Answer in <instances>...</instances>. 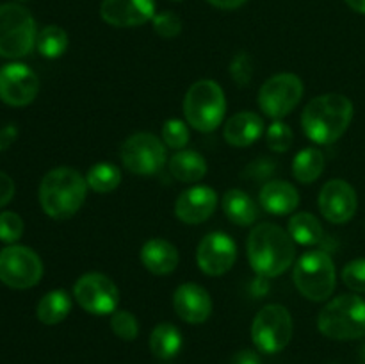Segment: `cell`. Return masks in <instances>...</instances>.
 Here are the masks:
<instances>
[{"instance_id": "32", "label": "cell", "mask_w": 365, "mask_h": 364, "mask_svg": "<svg viewBox=\"0 0 365 364\" xmlns=\"http://www.w3.org/2000/svg\"><path fill=\"white\" fill-rule=\"evenodd\" d=\"M163 139L164 145L170 146V148L180 150L184 148L189 143V128L187 125L182 120H168L166 123L163 125Z\"/></svg>"}, {"instance_id": "34", "label": "cell", "mask_w": 365, "mask_h": 364, "mask_svg": "<svg viewBox=\"0 0 365 364\" xmlns=\"http://www.w3.org/2000/svg\"><path fill=\"white\" fill-rule=\"evenodd\" d=\"M24 234V220L13 211L0 213V241L14 243Z\"/></svg>"}, {"instance_id": "39", "label": "cell", "mask_w": 365, "mask_h": 364, "mask_svg": "<svg viewBox=\"0 0 365 364\" xmlns=\"http://www.w3.org/2000/svg\"><path fill=\"white\" fill-rule=\"evenodd\" d=\"M18 136V128L14 125H6V127L0 128V152L9 148L14 143Z\"/></svg>"}, {"instance_id": "1", "label": "cell", "mask_w": 365, "mask_h": 364, "mask_svg": "<svg viewBox=\"0 0 365 364\" xmlns=\"http://www.w3.org/2000/svg\"><path fill=\"white\" fill-rule=\"evenodd\" d=\"M250 266L264 278L287 271L296 259V243L277 223H260L252 228L246 243Z\"/></svg>"}, {"instance_id": "41", "label": "cell", "mask_w": 365, "mask_h": 364, "mask_svg": "<svg viewBox=\"0 0 365 364\" xmlns=\"http://www.w3.org/2000/svg\"><path fill=\"white\" fill-rule=\"evenodd\" d=\"M346 4H348L351 9H355L356 13L365 14V0H346Z\"/></svg>"}, {"instance_id": "8", "label": "cell", "mask_w": 365, "mask_h": 364, "mask_svg": "<svg viewBox=\"0 0 365 364\" xmlns=\"http://www.w3.org/2000/svg\"><path fill=\"white\" fill-rule=\"evenodd\" d=\"M292 338V316L284 305L271 303L257 313L252 323V339L264 353H278Z\"/></svg>"}, {"instance_id": "9", "label": "cell", "mask_w": 365, "mask_h": 364, "mask_svg": "<svg viewBox=\"0 0 365 364\" xmlns=\"http://www.w3.org/2000/svg\"><path fill=\"white\" fill-rule=\"evenodd\" d=\"M121 163L135 175H153L166 164V145L150 132H138L127 138L120 150Z\"/></svg>"}, {"instance_id": "11", "label": "cell", "mask_w": 365, "mask_h": 364, "mask_svg": "<svg viewBox=\"0 0 365 364\" xmlns=\"http://www.w3.org/2000/svg\"><path fill=\"white\" fill-rule=\"evenodd\" d=\"M303 96V82L294 74H278L267 79L259 91V106L273 120H282L296 109Z\"/></svg>"}, {"instance_id": "35", "label": "cell", "mask_w": 365, "mask_h": 364, "mask_svg": "<svg viewBox=\"0 0 365 364\" xmlns=\"http://www.w3.org/2000/svg\"><path fill=\"white\" fill-rule=\"evenodd\" d=\"M342 280L353 291L365 293V259H355L346 264L342 270Z\"/></svg>"}, {"instance_id": "16", "label": "cell", "mask_w": 365, "mask_h": 364, "mask_svg": "<svg viewBox=\"0 0 365 364\" xmlns=\"http://www.w3.org/2000/svg\"><path fill=\"white\" fill-rule=\"evenodd\" d=\"M103 21L113 27H139L155 16V0H103Z\"/></svg>"}, {"instance_id": "33", "label": "cell", "mask_w": 365, "mask_h": 364, "mask_svg": "<svg viewBox=\"0 0 365 364\" xmlns=\"http://www.w3.org/2000/svg\"><path fill=\"white\" fill-rule=\"evenodd\" d=\"M152 24L157 36H160V38L164 39L177 38L182 32V20L177 13H173V11H164V13L155 14Z\"/></svg>"}, {"instance_id": "38", "label": "cell", "mask_w": 365, "mask_h": 364, "mask_svg": "<svg viewBox=\"0 0 365 364\" xmlns=\"http://www.w3.org/2000/svg\"><path fill=\"white\" fill-rule=\"evenodd\" d=\"M228 364H262V360H260L259 353H255L253 350H241L232 355Z\"/></svg>"}, {"instance_id": "12", "label": "cell", "mask_w": 365, "mask_h": 364, "mask_svg": "<svg viewBox=\"0 0 365 364\" xmlns=\"http://www.w3.org/2000/svg\"><path fill=\"white\" fill-rule=\"evenodd\" d=\"M73 296L89 314H113L120 303V291L113 278L103 273H86L75 282Z\"/></svg>"}, {"instance_id": "3", "label": "cell", "mask_w": 365, "mask_h": 364, "mask_svg": "<svg viewBox=\"0 0 365 364\" xmlns=\"http://www.w3.org/2000/svg\"><path fill=\"white\" fill-rule=\"evenodd\" d=\"M88 182L75 168L50 170L39 184V203L53 220H68L84 206Z\"/></svg>"}, {"instance_id": "28", "label": "cell", "mask_w": 365, "mask_h": 364, "mask_svg": "<svg viewBox=\"0 0 365 364\" xmlns=\"http://www.w3.org/2000/svg\"><path fill=\"white\" fill-rule=\"evenodd\" d=\"M86 182L96 193H110L120 186V168L110 163H96L86 173Z\"/></svg>"}, {"instance_id": "10", "label": "cell", "mask_w": 365, "mask_h": 364, "mask_svg": "<svg viewBox=\"0 0 365 364\" xmlns=\"http://www.w3.org/2000/svg\"><path fill=\"white\" fill-rule=\"evenodd\" d=\"M43 277V263L29 246L11 245L0 252V280L13 289H29Z\"/></svg>"}, {"instance_id": "40", "label": "cell", "mask_w": 365, "mask_h": 364, "mask_svg": "<svg viewBox=\"0 0 365 364\" xmlns=\"http://www.w3.org/2000/svg\"><path fill=\"white\" fill-rule=\"evenodd\" d=\"M207 2L220 7V9H237V7H241L242 4H246L248 0H207Z\"/></svg>"}, {"instance_id": "21", "label": "cell", "mask_w": 365, "mask_h": 364, "mask_svg": "<svg viewBox=\"0 0 365 364\" xmlns=\"http://www.w3.org/2000/svg\"><path fill=\"white\" fill-rule=\"evenodd\" d=\"M262 132L264 120L259 114L250 113V111H242V113H237L232 118H228L223 128L225 139L232 146L253 145L255 141H259Z\"/></svg>"}, {"instance_id": "17", "label": "cell", "mask_w": 365, "mask_h": 364, "mask_svg": "<svg viewBox=\"0 0 365 364\" xmlns=\"http://www.w3.org/2000/svg\"><path fill=\"white\" fill-rule=\"evenodd\" d=\"M217 206V195L209 186H195L180 193L175 203V214L187 225L203 223L214 214Z\"/></svg>"}, {"instance_id": "18", "label": "cell", "mask_w": 365, "mask_h": 364, "mask_svg": "<svg viewBox=\"0 0 365 364\" xmlns=\"http://www.w3.org/2000/svg\"><path fill=\"white\" fill-rule=\"evenodd\" d=\"M173 307L178 318L192 325L203 323L212 313V298L209 291L195 282L178 285L173 295Z\"/></svg>"}, {"instance_id": "4", "label": "cell", "mask_w": 365, "mask_h": 364, "mask_svg": "<svg viewBox=\"0 0 365 364\" xmlns=\"http://www.w3.org/2000/svg\"><path fill=\"white\" fill-rule=\"evenodd\" d=\"M321 334L335 341H351L365 335V300L341 295L330 300L317 318Z\"/></svg>"}, {"instance_id": "6", "label": "cell", "mask_w": 365, "mask_h": 364, "mask_svg": "<svg viewBox=\"0 0 365 364\" xmlns=\"http://www.w3.org/2000/svg\"><path fill=\"white\" fill-rule=\"evenodd\" d=\"M292 280L298 291L312 302L330 298L337 282V271L331 257L323 250L303 253L294 264Z\"/></svg>"}, {"instance_id": "30", "label": "cell", "mask_w": 365, "mask_h": 364, "mask_svg": "<svg viewBox=\"0 0 365 364\" xmlns=\"http://www.w3.org/2000/svg\"><path fill=\"white\" fill-rule=\"evenodd\" d=\"M267 138V146H269L273 152H287L289 148L292 146V141H294V132L292 128L289 127L287 123L280 120H274L273 123L269 125L266 132Z\"/></svg>"}, {"instance_id": "25", "label": "cell", "mask_w": 365, "mask_h": 364, "mask_svg": "<svg viewBox=\"0 0 365 364\" xmlns=\"http://www.w3.org/2000/svg\"><path fill=\"white\" fill-rule=\"evenodd\" d=\"M71 298L64 289H53L48 291L38 302V320L45 325H57L70 314Z\"/></svg>"}, {"instance_id": "20", "label": "cell", "mask_w": 365, "mask_h": 364, "mask_svg": "<svg viewBox=\"0 0 365 364\" xmlns=\"http://www.w3.org/2000/svg\"><path fill=\"white\" fill-rule=\"evenodd\" d=\"M260 206L271 214L284 216L291 214L299 206V193L291 182L285 181H271L262 186L260 189Z\"/></svg>"}, {"instance_id": "22", "label": "cell", "mask_w": 365, "mask_h": 364, "mask_svg": "<svg viewBox=\"0 0 365 364\" xmlns=\"http://www.w3.org/2000/svg\"><path fill=\"white\" fill-rule=\"evenodd\" d=\"M225 211V216L235 225H241V227H248L259 216V209H257V203L252 196L246 191L241 189H228L223 196V202H221Z\"/></svg>"}, {"instance_id": "27", "label": "cell", "mask_w": 365, "mask_h": 364, "mask_svg": "<svg viewBox=\"0 0 365 364\" xmlns=\"http://www.w3.org/2000/svg\"><path fill=\"white\" fill-rule=\"evenodd\" d=\"M324 170V156L321 150L303 148L292 159V175L302 184H312L314 181L321 177Z\"/></svg>"}, {"instance_id": "7", "label": "cell", "mask_w": 365, "mask_h": 364, "mask_svg": "<svg viewBox=\"0 0 365 364\" xmlns=\"http://www.w3.org/2000/svg\"><path fill=\"white\" fill-rule=\"evenodd\" d=\"M36 24L32 14L20 4L0 6V56L20 59L34 49Z\"/></svg>"}, {"instance_id": "2", "label": "cell", "mask_w": 365, "mask_h": 364, "mask_svg": "<svg viewBox=\"0 0 365 364\" xmlns=\"http://www.w3.org/2000/svg\"><path fill=\"white\" fill-rule=\"evenodd\" d=\"M353 120V103L339 93L319 95L307 103L302 114V125L307 138L317 145L337 141Z\"/></svg>"}, {"instance_id": "24", "label": "cell", "mask_w": 365, "mask_h": 364, "mask_svg": "<svg viewBox=\"0 0 365 364\" xmlns=\"http://www.w3.org/2000/svg\"><path fill=\"white\" fill-rule=\"evenodd\" d=\"M182 334L175 325L160 323L150 334V350L160 360H170L180 352Z\"/></svg>"}, {"instance_id": "13", "label": "cell", "mask_w": 365, "mask_h": 364, "mask_svg": "<svg viewBox=\"0 0 365 364\" xmlns=\"http://www.w3.org/2000/svg\"><path fill=\"white\" fill-rule=\"evenodd\" d=\"M237 259V246L228 234L210 232L196 248V263L200 270L210 277H220L232 270Z\"/></svg>"}, {"instance_id": "36", "label": "cell", "mask_w": 365, "mask_h": 364, "mask_svg": "<svg viewBox=\"0 0 365 364\" xmlns=\"http://www.w3.org/2000/svg\"><path fill=\"white\" fill-rule=\"evenodd\" d=\"M230 75L237 86H248L253 77V61L246 52H239L230 63Z\"/></svg>"}, {"instance_id": "23", "label": "cell", "mask_w": 365, "mask_h": 364, "mask_svg": "<svg viewBox=\"0 0 365 364\" xmlns=\"http://www.w3.org/2000/svg\"><path fill=\"white\" fill-rule=\"evenodd\" d=\"M170 173L180 182H198L207 175V161L195 150H180L170 157Z\"/></svg>"}, {"instance_id": "14", "label": "cell", "mask_w": 365, "mask_h": 364, "mask_svg": "<svg viewBox=\"0 0 365 364\" xmlns=\"http://www.w3.org/2000/svg\"><path fill=\"white\" fill-rule=\"evenodd\" d=\"M39 79L21 63H11L0 68V100L7 106L24 107L38 96Z\"/></svg>"}, {"instance_id": "5", "label": "cell", "mask_w": 365, "mask_h": 364, "mask_svg": "<svg viewBox=\"0 0 365 364\" xmlns=\"http://www.w3.org/2000/svg\"><path fill=\"white\" fill-rule=\"evenodd\" d=\"M227 98L216 81L203 79L195 82L185 93L184 114L187 123L200 132H212L223 123Z\"/></svg>"}, {"instance_id": "42", "label": "cell", "mask_w": 365, "mask_h": 364, "mask_svg": "<svg viewBox=\"0 0 365 364\" xmlns=\"http://www.w3.org/2000/svg\"><path fill=\"white\" fill-rule=\"evenodd\" d=\"M364 360H365V348H364Z\"/></svg>"}, {"instance_id": "29", "label": "cell", "mask_w": 365, "mask_h": 364, "mask_svg": "<svg viewBox=\"0 0 365 364\" xmlns=\"http://www.w3.org/2000/svg\"><path fill=\"white\" fill-rule=\"evenodd\" d=\"M38 52L46 59H57L68 49V34L59 25H48L43 29L36 39Z\"/></svg>"}, {"instance_id": "19", "label": "cell", "mask_w": 365, "mask_h": 364, "mask_svg": "<svg viewBox=\"0 0 365 364\" xmlns=\"http://www.w3.org/2000/svg\"><path fill=\"white\" fill-rule=\"evenodd\" d=\"M143 266L153 275H170L178 266V250L163 238H153L143 245L139 252Z\"/></svg>"}, {"instance_id": "26", "label": "cell", "mask_w": 365, "mask_h": 364, "mask_svg": "<svg viewBox=\"0 0 365 364\" xmlns=\"http://www.w3.org/2000/svg\"><path fill=\"white\" fill-rule=\"evenodd\" d=\"M289 236L303 246L319 245L324 238L319 220L310 213H296L289 220Z\"/></svg>"}, {"instance_id": "37", "label": "cell", "mask_w": 365, "mask_h": 364, "mask_svg": "<svg viewBox=\"0 0 365 364\" xmlns=\"http://www.w3.org/2000/svg\"><path fill=\"white\" fill-rule=\"evenodd\" d=\"M14 196V182L9 175L0 171V207L9 203Z\"/></svg>"}, {"instance_id": "31", "label": "cell", "mask_w": 365, "mask_h": 364, "mask_svg": "<svg viewBox=\"0 0 365 364\" xmlns=\"http://www.w3.org/2000/svg\"><path fill=\"white\" fill-rule=\"evenodd\" d=\"M110 328L123 341H134L139 334V323L130 310H114L110 316Z\"/></svg>"}, {"instance_id": "15", "label": "cell", "mask_w": 365, "mask_h": 364, "mask_svg": "<svg viewBox=\"0 0 365 364\" xmlns=\"http://www.w3.org/2000/svg\"><path fill=\"white\" fill-rule=\"evenodd\" d=\"M359 207L356 191L349 182L334 178L323 186L319 193L321 214L331 223H346L351 220Z\"/></svg>"}]
</instances>
